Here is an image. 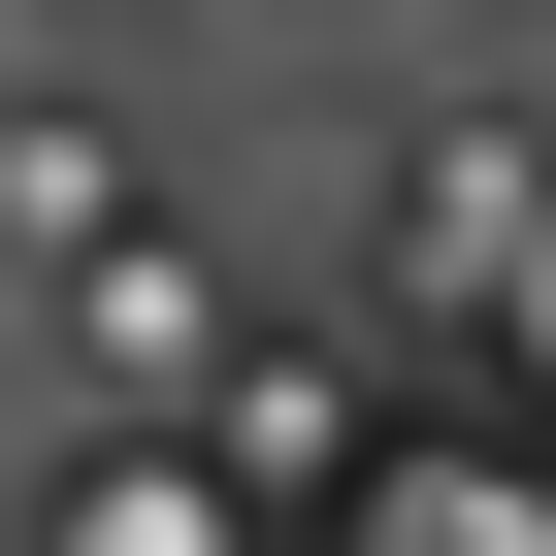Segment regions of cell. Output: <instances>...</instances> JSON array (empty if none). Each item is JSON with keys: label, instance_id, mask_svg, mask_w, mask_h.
Returning <instances> with one entry per match:
<instances>
[{"label": "cell", "instance_id": "1", "mask_svg": "<svg viewBox=\"0 0 556 556\" xmlns=\"http://www.w3.org/2000/svg\"><path fill=\"white\" fill-rule=\"evenodd\" d=\"M34 556H262V523H229V458H197V426H66Z\"/></svg>", "mask_w": 556, "mask_h": 556}, {"label": "cell", "instance_id": "2", "mask_svg": "<svg viewBox=\"0 0 556 556\" xmlns=\"http://www.w3.org/2000/svg\"><path fill=\"white\" fill-rule=\"evenodd\" d=\"M0 262H66V295H99V262H164V229H131V131H99V99H0Z\"/></svg>", "mask_w": 556, "mask_h": 556}, {"label": "cell", "instance_id": "3", "mask_svg": "<svg viewBox=\"0 0 556 556\" xmlns=\"http://www.w3.org/2000/svg\"><path fill=\"white\" fill-rule=\"evenodd\" d=\"M197 458H229V491H328V458H361V393H328V361H229V393H197Z\"/></svg>", "mask_w": 556, "mask_h": 556}]
</instances>
